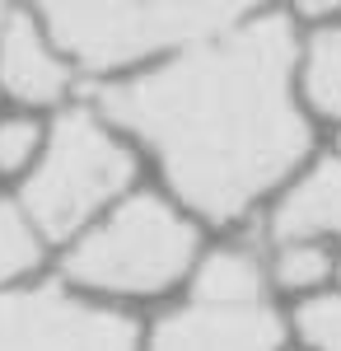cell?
Returning a JSON list of instances; mask_svg holds the SVG:
<instances>
[{"mask_svg":"<svg viewBox=\"0 0 341 351\" xmlns=\"http://www.w3.org/2000/svg\"><path fill=\"white\" fill-rule=\"evenodd\" d=\"M286 19H253L150 75L112 84L103 112L155 150L164 178L210 220L243 216L309 145L290 94Z\"/></svg>","mask_w":341,"mask_h":351,"instance_id":"obj_1","label":"cell"},{"mask_svg":"<svg viewBox=\"0 0 341 351\" xmlns=\"http://www.w3.org/2000/svg\"><path fill=\"white\" fill-rule=\"evenodd\" d=\"M197 234L168 202L131 197L66 253V276L108 295L168 291L192 263Z\"/></svg>","mask_w":341,"mask_h":351,"instance_id":"obj_2","label":"cell"},{"mask_svg":"<svg viewBox=\"0 0 341 351\" xmlns=\"http://www.w3.org/2000/svg\"><path fill=\"white\" fill-rule=\"evenodd\" d=\"M238 14L229 5H47V33L61 56L117 71L168 47H201L229 33Z\"/></svg>","mask_w":341,"mask_h":351,"instance_id":"obj_3","label":"cell"},{"mask_svg":"<svg viewBox=\"0 0 341 351\" xmlns=\"http://www.w3.org/2000/svg\"><path fill=\"white\" fill-rule=\"evenodd\" d=\"M131 150L94 112H66L24 188V216L38 234L66 239L131 183Z\"/></svg>","mask_w":341,"mask_h":351,"instance_id":"obj_4","label":"cell"},{"mask_svg":"<svg viewBox=\"0 0 341 351\" xmlns=\"http://www.w3.org/2000/svg\"><path fill=\"white\" fill-rule=\"evenodd\" d=\"M281 319L262 295V267L238 253H210L197 281L192 304L159 319L150 332V351H276Z\"/></svg>","mask_w":341,"mask_h":351,"instance_id":"obj_5","label":"cell"},{"mask_svg":"<svg viewBox=\"0 0 341 351\" xmlns=\"http://www.w3.org/2000/svg\"><path fill=\"white\" fill-rule=\"evenodd\" d=\"M131 319L94 309L56 286L0 291V351H136Z\"/></svg>","mask_w":341,"mask_h":351,"instance_id":"obj_6","label":"cell"},{"mask_svg":"<svg viewBox=\"0 0 341 351\" xmlns=\"http://www.w3.org/2000/svg\"><path fill=\"white\" fill-rule=\"evenodd\" d=\"M71 84V66L61 61V47L33 19H10L0 38V89L19 104H56Z\"/></svg>","mask_w":341,"mask_h":351,"instance_id":"obj_7","label":"cell"},{"mask_svg":"<svg viewBox=\"0 0 341 351\" xmlns=\"http://www.w3.org/2000/svg\"><path fill=\"white\" fill-rule=\"evenodd\" d=\"M276 243H309L314 234H341V164L314 169L299 188L276 206Z\"/></svg>","mask_w":341,"mask_h":351,"instance_id":"obj_8","label":"cell"},{"mask_svg":"<svg viewBox=\"0 0 341 351\" xmlns=\"http://www.w3.org/2000/svg\"><path fill=\"white\" fill-rule=\"evenodd\" d=\"M304 84L314 108L341 117V28H327L309 43V61H304Z\"/></svg>","mask_w":341,"mask_h":351,"instance_id":"obj_9","label":"cell"},{"mask_svg":"<svg viewBox=\"0 0 341 351\" xmlns=\"http://www.w3.org/2000/svg\"><path fill=\"white\" fill-rule=\"evenodd\" d=\"M38 263V230L19 206L0 202V281H14Z\"/></svg>","mask_w":341,"mask_h":351,"instance_id":"obj_10","label":"cell"},{"mask_svg":"<svg viewBox=\"0 0 341 351\" xmlns=\"http://www.w3.org/2000/svg\"><path fill=\"white\" fill-rule=\"evenodd\" d=\"M327 271H332V258H327V248L323 243H286L281 248V258H276V281L290 286V291H304V286H318V281H327Z\"/></svg>","mask_w":341,"mask_h":351,"instance_id":"obj_11","label":"cell"},{"mask_svg":"<svg viewBox=\"0 0 341 351\" xmlns=\"http://www.w3.org/2000/svg\"><path fill=\"white\" fill-rule=\"evenodd\" d=\"M299 328H304V337L318 351H341V300L327 295V300L304 304L299 309Z\"/></svg>","mask_w":341,"mask_h":351,"instance_id":"obj_12","label":"cell"},{"mask_svg":"<svg viewBox=\"0 0 341 351\" xmlns=\"http://www.w3.org/2000/svg\"><path fill=\"white\" fill-rule=\"evenodd\" d=\"M38 141H42V132L28 117H0V173H19L33 160Z\"/></svg>","mask_w":341,"mask_h":351,"instance_id":"obj_13","label":"cell"},{"mask_svg":"<svg viewBox=\"0 0 341 351\" xmlns=\"http://www.w3.org/2000/svg\"><path fill=\"white\" fill-rule=\"evenodd\" d=\"M5 28H10V14H5V10H0V38H5Z\"/></svg>","mask_w":341,"mask_h":351,"instance_id":"obj_14","label":"cell"}]
</instances>
